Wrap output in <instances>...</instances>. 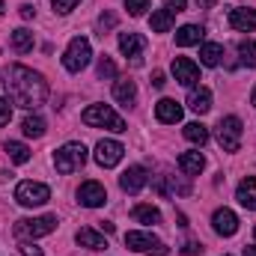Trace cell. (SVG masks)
Listing matches in <instances>:
<instances>
[{
    "mask_svg": "<svg viewBox=\"0 0 256 256\" xmlns=\"http://www.w3.org/2000/svg\"><path fill=\"white\" fill-rule=\"evenodd\" d=\"M3 90L9 96V102L15 108H24V110H36L45 104L48 98V84L39 72L27 68V66H6L3 68Z\"/></svg>",
    "mask_w": 256,
    "mask_h": 256,
    "instance_id": "obj_1",
    "label": "cell"
},
{
    "mask_svg": "<svg viewBox=\"0 0 256 256\" xmlns=\"http://www.w3.org/2000/svg\"><path fill=\"white\" fill-rule=\"evenodd\" d=\"M80 120L86 122V126L92 128H108V131H126V120L116 114V110H110L108 104H90L84 114H80Z\"/></svg>",
    "mask_w": 256,
    "mask_h": 256,
    "instance_id": "obj_2",
    "label": "cell"
},
{
    "mask_svg": "<svg viewBox=\"0 0 256 256\" xmlns=\"http://www.w3.org/2000/svg\"><path fill=\"white\" fill-rule=\"evenodd\" d=\"M86 164V146L84 143H66L63 149H57L54 152V167H57V173H74V170H80Z\"/></svg>",
    "mask_w": 256,
    "mask_h": 256,
    "instance_id": "obj_3",
    "label": "cell"
},
{
    "mask_svg": "<svg viewBox=\"0 0 256 256\" xmlns=\"http://www.w3.org/2000/svg\"><path fill=\"white\" fill-rule=\"evenodd\" d=\"M57 230V214H45V218H24L15 224V236L18 238H42L51 236Z\"/></svg>",
    "mask_w": 256,
    "mask_h": 256,
    "instance_id": "obj_4",
    "label": "cell"
},
{
    "mask_svg": "<svg viewBox=\"0 0 256 256\" xmlns=\"http://www.w3.org/2000/svg\"><path fill=\"white\" fill-rule=\"evenodd\" d=\"M90 57H92L90 42H86V39H80V36H74V39L68 42L66 54H63V66L68 68V72H80V68H86V66H90Z\"/></svg>",
    "mask_w": 256,
    "mask_h": 256,
    "instance_id": "obj_5",
    "label": "cell"
},
{
    "mask_svg": "<svg viewBox=\"0 0 256 256\" xmlns=\"http://www.w3.org/2000/svg\"><path fill=\"white\" fill-rule=\"evenodd\" d=\"M242 134H244V128H242L238 116H226V120L218 122V143L224 146V152H238Z\"/></svg>",
    "mask_w": 256,
    "mask_h": 256,
    "instance_id": "obj_6",
    "label": "cell"
},
{
    "mask_svg": "<svg viewBox=\"0 0 256 256\" xmlns=\"http://www.w3.org/2000/svg\"><path fill=\"white\" fill-rule=\"evenodd\" d=\"M15 200H18L21 206H27V208L45 206V202L51 200V188L42 185V182H21V185L15 188Z\"/></svg>",
    "mask_w": 256,
    "mask_h": 256,
    "instance_id": "obj_7",
    "label": "cell"
},
{
    "mask_svg": "<svg viewBox=\"0 0 256 256\" xmlns=\"http://www.w3.org/2000/svg\"><path fill=\"white\" fill-rule=\"evenodd\" d=\"M126 248L128 250H137V254L149 250L152 256H167V248L152 232H126Z\"/></svg>",
    "mask_w": 256,
    "mask_h": 256,
    "instance_id": "obj_8",
    "label": "cell"
},
{
    "mask_svg": "<svg viewBox=\"0 0 256 256\" xmlns=\"http://www.w3.org/2000/svg\"><path fill=\"white\" fill-rule=\"evenodd\" d=\"M122 155H126V146L116 143V140H98V146H96L98 167H116L122 161Z\"/></svg>",
    "mask_w": 256,
    "mask_h": 256,
    "instance_id": "obj_9",
    "label": "cell"
},
{
    "mask_svg": "<svg viewBox=\"0 0 256 256\" xmlns=\"http://www.w3.org/2000/svg\"><path fill=\"white\" fill-rule=\"evenodd\" d=\"M120 51L131 60V66H140L143 51H146V39L140 33H120Z\"/></svg>",
    "mask_w": 256,
    "mask_h": 256,
    "instance_id": "obj_10",
    "label": "cell"
},
{
    "mask_svg": "<svg viewBox=\"0 0 256 256\" xmlns=\"http://www.w3.org/2000/svg\"><path fill=\"white\" fill-rule=\"evenodd\" d=\"M173 74H176V80L182 84V86H196V80H200V66L188 60V57H173Z\"/></svg>",
    "mask_w": 256,
    "mask_h": 256,
    "instance_id": "obj_11",
    "label": "cell"
},
{
    "mask_svg": "<svg viewBox=\"0 0 256 256\" xmlns=\"http://www.w3.org/2000/svg\"><path fill=\"white\" fill-rule=\"evenodd\" d=\"M78 200H80V206H86V208H98V206H104L108 191H104V185H98V182H84V185L78 188Z\"/></svg>",
    "mask_w": 256,
    "mask_h": 256,
    "instance_id": "obj_12",
    "label": "cell"
},
{
    "mask_svg": "<svg viewBox=\"0 0 256 256\" xmlns=\"http://www.w3.org/2000/svg\"><path fill=\"white\" fill-rule=\"evenodd\" d=\"M212 224H214V232L224 236V238H230V236L238 232V218H236V212H230V208H218V212L212 214Z\"/></svg>",
    "mask_w": 256,
    "mask_h": 256,
    "instance_id": "obj_13",
    "label": "cell"
},
{
    "mask_svg": "<svg viewBox=\"0 0 256 256\" xmlns=\"http://www.w3.org/2000/svg\"><path fill=\"white\" fill-rule=\"evenodd\" d=\"M146 179H149V176H146L143 167H128L126 173L120 176V188L126 194H140L146 188Z\"/></svg>",
    "mask_w": 256,
    "mask_h": 256,
    "instance_id": "obj_14",
    "label": "cell"
},
{
    "mask_svg": "<svg viewBox=\"0 0 256 256\" xmlns=\"http://www.w3.org/2000/svg\"><path fill=\"white\" fill-rule=\"evenodd\" d=\"M155 116H158V122L173 126V122H179V120H182V108H179L173 98H161V102L155 104Z\"/></svg>",
    "mask_w": 256,
    "mask_h": 256,
    "instance_id": "obj_15",
    "label": "cell"
},
{
    "mask_svg": "<svg viewBox=\"0 0 256 256\" xmlns=\"http://www.w3.org/2000/svg\"><path fill=\"white\" fill-rule=\"evenodd\" d=\"M74 238H78V244H80V248H90V250H108V238H104L102 232L90 230V226L78 230V232H74Z\"/></svg>",
    "mask_w": 256,
    "mask_h": 256,
    "instance_id": "obj_16",
    "label": "cell"
},
{
    "mask_svg": "<svg viewBox=\"0 0 256 256\" xmlns=\"http://www.w3.org/2000/svg\"><path fill=\"white\" fill-rule=\"evenodd\" d=\"M230 24L236 30H256V12L244 9V6H236V9H230Z\"/></svg>",
    "mask_w": 256,
    "mask_h": 256,
    "instance_id": "obj_17",
    "label": "cell"
},
{
    "mask_svg": "<svg viewBox=\"0 0 256 256\" xmlns=\"http://www.w3.org/2000/svg\"><path fill=\"white\" fill-rule=\"evenodd\" d=\"M202 36H206V30H202L200 24H185V27L176 30V45H182V48H188V45H200Z\"/></svg>",
    "mask_w": 256,
    "mask_h": 256,
    "instance_id": "obj_18",
    "label": "cell"
},
{
    "mask_svg": "<svg viewBox=\"0 0 256 256\" xmlns=\"http://www.w3.org/2000/svg\"><path fill=\"white\" fill-rule=\"evenodd\" d=\"M236 200H238L244 208L256 212V179H254V176L242 179V185H238V191H236Z\"/></svg>",
    "mask_w": 256,
    "mask_h": 256,
    "instance_id": "obj_19",
    "label": "cell"
},
{
    "mask_svg": "<svg viewBox=\"0 0 256 256\" xmlns=\"http://www.w3.org/2000/svg\"><path fill=\"white\" fill-rule=\"evenodd\" d=\"M188 108H191L194 114H208V110H212V92H208L206 86L191 90V92H188Z\"/></svg>",
    "mask_w": 256,
    "mask_h": 256,
    "instance_id": "obj_20",
    "label": "cell"
},
{
    "mask_svg": "<svg viewBox=\"0 0 256 256\" xmlns=\"http://www.w3.org/2000/svg\"><path fill=\"white\" fill-rule=\"evenodd\" d=\"M202 167H206V158H202V152H182V155H179V170H182V173L196 176Z\"/></svg>",
    "mask_w": 256,
    "mask_h": 256,
    "instance_id": "obj_21",
    "label": "cell"
},
{
    "mask_svg": "<svg viewBox=\"0 0 256 256\" xmlns=\"http://www.w3.org/2000/svg\"><path fill=\"white\" fill-rule=\"evenodd\" d=\"M114 98H116L120 104L131 108V104L137 102V90H134V80H116V84H114Z\"/></svg>",
    "mask_w": 256,
    "mask_h": 256,
    "instance_id": "obj_22",
    "label": "cell"
},
{
    "mask_svg": "<svg viewBox=\"0 0 256 256\" xmlns=\"http://www.w3.org/2000/svg\"><path fill=\"white\" fill-rule=\"evenodd\" d=\"M220 57H224V45H218V42H206L200 48V63L202 66H218Z\"/></svg>",
    "mask_w": 256,
    "mask_h": 256,
    "instance_id": "obj_23",
    "label": "cell"
},
{
    "mask_svg": "<svg viewBox=\"0 0 256 256\" xmlns=\"http://www.w3.org/2000/svg\"><path fill=\"white\" fill-rule=\"evenodd\" d=\"M131 218H134L137 224H158V220H161V212H158L155 206H146V202H140V206H134Z\"/></svg>",
    "mask_w": 256,
    "mask_h": 256,
    "instance_id": "obj_24",
    "label": "cell"
},
{
    "mask_svg": "<svg viewBox=\"0 0 256 256\" xmlns=\"http://www.w3.org/2000/svg\"><path fill=\"white\" fill-rule=\"evenodd\" d=\"M12 48H15L18 54H27V51L33 48V33H30L27 27H18V30L12 33Z\"/></svg>",
    "mask_w": 256,
    "mask_h": 256,
    "instance_id": "obj_25",
    "label": "cell"
},
{
    "mask_svg": "<svg viewBox=\"0 0 256 256\" xmlns=\"http://www.w3.org/2000/svg\"><path fill=\"white\" fill-rule=\"evenodd\" d=\"M149 24H152V30H155V33H167V30L173 27V12H167V9H158V12H152Z\"/></svg>",
    "mask_w": 256,
    "mask_h": 256,
    "instance_id": "obj_26",
    "label": "cell"
},
{
    "mask_svg": "<svg viewBox=\"0 0 256 256\" xmlns=\"http://www.w3.org/2000/svg\"><path fill=\"white\" fill-rule=\"evenodd\" d=\"M6 155H9V161H15V164H27V161H30V149H27L24 143H18V140H9V143H6Z\"/></svg>",
    "mask_w": 256,
    "mask_h": 256,
    "instance_id": "obj_27",
    "label": "cell"
},
{
    "mask_svg": "<svg viewBox=\"0 0 256 256\" xmlns=\"http://www.w3.org/2000/svg\"><path fill=\"white\" fill-rule=\"evenodd\" d=\"M185 140H191L196 146H202L206 140H208V128L202 126V122H188L185 126Z\"/></svg>",
    "mask_w": 256,
    "mask_h": 256,
    "instance_id": "obj_28",
    "label": "cell"
},
{
    "mask_svg": "<svg viewBox=\"0 0 256 256\" xmlns=\"http://www.w3.org/2000/svg\"><path fill=\"white\" fill-rule=\"evenodd\" d=\"M21 128H24L27 137H42V134H45V120H42V116H27V120L21 122Z\"/></svg>",
    "mask_w": 256,
    "mask_h": 256,
    "instance_id": "obj_29",
    "label": "cell"
},
{
    "mask_svg": "<svg viewBox=\"0 0 256 256\" xmlns=\"http://www.w3.org/2000/svg\"><path fill=\"white\" fill-rule=\"evenodd\" d=\"M238 54H242V63L254 68L256 66V42H250V39L248 42H238Z\"/></svg>",
    "mask_w": 256,
    "mask_h": 256,
    "instance_id": "obj_30",
    "label": "cell"
},
{
    "mask_svg": "<svg viewBox=\"0 0 256 256\" xmlns=\"http://www.w3.org/2000/svg\"><path fill=\"white\" fill-rule=\"evenodd\" d=\"M98 78H104V80L116 78V66H114L110 57H102V60H98Z\"/></svg>",
    "mask_w": 256,
    "mask_h": 256,
    "instance_id": "obj_31",
    "label": "cell"
},
{
    "mask_svg": "<svg viewBox=\"0 0 256 256\" xmlns=\"http://www.w3.org/2000/svg\"><path fill=\"white\" fill-rule=\"evenodd\" d=\"M126 9L137 18V15H143V12L149 9V0H126Z\"/></svg>",
    "mask_w": 256,
    "mask_h": 256,
    "instance_id": "obj_32",
    "label": "cell"
},
{
    "mask_svg": "<svg viewBox=\"0 0 256 256\" xmlns=\"http://www.w3.org/2000/svg\"><path fill=\"white\" fill-rule=\"evenodd\" d=\"M9 120H12V104H9V98L0 96V126H9Z\"/></svg>",
    "mask_w": 256,
    "mask_h": 256,
    "instance_id": "obj_33",
    "label": "cell"
},
{
    "mask_svg": "<svg viewBox=\"0 0 256 256\" xmlns=\"http://www.w3.org/2000/svg\"><path fill=\"white\" fill-rule=\"evenodd\" d=\"M116 24V15H110V12H104L102 18H98V30H102V36H104V30H110Z\"/></svg>",
    "mask_w": 256,
    "mask_h": 256,
    "instance_id": "obj_34",
    "label": "cell"
},
{
    "mask_svg": "<svg viewBox=\"0 0 256 256\" xmlns=\"http://www.w3.org/2000/svg\"><path fill=\"white\" fill-rule=\"evenodd\" d=\"M185 6H188V0H164V9L173 12V15L176 12H185Z\"/></svg>",
    "mask_w": 256,
    "mask_h": 256,
    "instance_id": "obj_35",
    "label": "cell"
},
{
    "mask_svg": "<svg viewBox=\"0 0 256 256\" xmlns=\"http://www.w3.org/2000/svg\"><path fill=\"white\" fill-rule=\"evenodd\" d=\"M51 3H54V9H57V12H72V9H74V6H78V0H51Z\"/></svg>",
    "mask_w": 256,
    "mask_h": 256,
    "instance_id": "obj_36",
    "label": "cell"
},
{
    "mask_svg": "<svg viewBox=\"0 0 256 256\" xmlns=\"http://www.w3.org/2000/svg\"><path fill=\"white\" fill-rule=\"evenodd\" d=\"M21 256H42V250H39L36 244H30V242H27V244H21Z\"/></svg>",
    "mask_w": 256,
    "mask_h": 256,
    "instance_id": "obj_37",
    "label": "cell"
},
{
    "mask_svg": "<svg viewBox=\"0 0 256 256\" xmlns=\"http://www.w3.org/2000/svg\"><path fill=\"white\" fill-rule=\"evenodd\" d=\"M164 84H167V78H164V72H152V86H155V90H161Z\"/></svg>",
    "mask_w": 256,
    "mask_h": 256,
    "instance_id": "obj_38",
    "label": "cell"
},
{
    "mask_svg": "<svg viewBox=\"0 0 256 256\" xmlns=\"http://www.w3.org/2000/svg\"><path fill=\"white\" fill-rule=\"evenodd\" d=\"M185 254H188V256L202 254V244H200V242H188V244H185Z\"/></svg>",
    "mask_w": 256,
    "mask_h": 256,
    "instance_id": "obj_39",
    "label": "cell"
},
{
    "mask_svg": "<svg viewBox=\"0 0 256 256\" xmlns=\"http://www.w3.org/2000/svg\"><path fill=\"white\" fill-rule=\"evenodd\" d=\"M21 18H33V6H30V3L21 6Z\"/></svg>",
    "mask_w": 256,
    "mask_h": 256,
    "instance_id": "obj_40",
    "label": "cell"
},
{
    "mask_svg": "<svg viewBox=\"0 0 256 256\" xmlns=\"http://www.w3.org/2000/svg\"><path fill=\"white\" fill-rule=\"evenodd\" d=\"M214 3H218V0H196V6H200V9H212Z\"/></svg>",
    "mask_w": 256,
    "mask_h": 256,
    "instance_id": "obj_41",
    "label": "cell"
},
{
    "mask_svg": "<svg viewBox=\"0 0 256 256\" xmlns=\"http://www.w3.org/2000/svg\"><path fill=\"white\" fill-rule=\"evenodd\" d=\"M98 226H102V232H114V224H110V220H102Z\"/></svg>",
    "mask_w": 256,
    "mask_h": 256,
    "instance_id": "obj_42",
    "label": "cell"
},
{
    "mask_svg": "<svg viewBox=\"0 0 256 256\" xmlns=\"http://www.w3.org/2000/svg\"><path fill=\"white\" fill-rule=\"evenodd\" d=\"M244 256H256V248H244Z\"/></svg>",
    "mask_w": 256,
    "mask_h": 256,
    "instance_id": "obj_43",
    "label": "cell"
},
{
    "mask_svg": "<svg viewBox=\"0 0 256 256\" xmlns=\"http://www.w3.org/2000/svg\"><path fill=\"white\" fill-rule=\"evenodd\" d=\"M250 104L256 108V86H254V92H250Z\"/></svg>",
    "mask_w": 256,
    "mask_h": 256,
    "instance_id": "obj_44",
    "label": "cell"
},
{
    "mask_svg": "<svg viewBox=\"0 0 256 256\" xmlns=\"http://www.w3.org/2000/svg\"><path fill=\"white\" fill-rule=\"evenodd\" d=\"M3 12H6V6H3V0H0V15H3Z\"/></svg>",
    "mask_w": 256,
    "mask_h": 256,
    "instance_id": "obj_45",
    "label": "cell"
},
{
    "mask_svg": "<svg viewBox=\"0 0 256 256\" xmlns=\"http://www.w3.org/2000/svg\"><path fill=\"white\" fill-rule=\"evenodd\" d=\"M254 236H256V230H254Z\"/></svg>",
    "mask_w": 256,
    "mask_h": 256,
    "instance_id": "obj_46",
    "label": "cell"
}]
</instances>
